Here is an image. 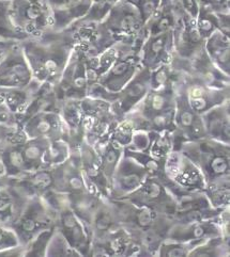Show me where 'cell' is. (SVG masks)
<instances>
[{"instance_id": "obj_33", "label": "cell", "mask_w": 230, "mask_h": 257, "mask_svg": "<svg viewBox=\"0 0 230 257\" xmlns=\"http://www.w3.org/2000/svg\"><path fill=\"white\" fill-rule=\"evenodd\" d=\"M180 14L178 13L173 0H162L156 14L144 25V32L148 34H158L175 29Z\"/></svg>"}, {"instance_id": "obj_32", "label": "cell", "mask_w": 230, "mask_h": 257, "mask_svg": "<svg viewBox=\"0 0 230 257\" xmlns=\"http://www.w3.org/2000/svg\"><path fill=\"white\" fill-rule=\"evenodd\" d=\"M204 49L211 61L230 76V36L216 30L204 42Z\"/></svg>"}, {"instance_id": "obj_49", "label": "cell", "mask_w": 230, "mask_h": 257, "mask_svg": "<svg viewBox=\"0 0 230 257\" xmlns=\"http://www.w3.org/2000/svg\"><path fill=\"white\" fill-rule=\"evenodd\" d=\"M20 245L19 238L14 230L0 223V253Z\"/></svg>"}, {"instance_id": "obj_17", "label": "cell", "mask_w": 230, "mask_h": 257, "mask_svg": "<svg viewBox=\"0 0 230 257\" xmlns=\"http://www.w3.org/2000/svg\"><path fill=\"white\" fill-rule=\"evenodd\" d=\"M19 127L27 138H44L49 141H66V126L59 111L56 110L39 111V112L25 119Z\"/></svg>"}, {"instance_id": "obj_7", "label": "cell", "mask_w": 230, "mask_h": 257, "mask_svg": "<svg viewBox=\"0 0 230 257\" xmlns=\"http://www.w3.org/2000/svg\"><path fill=\"white\" fill-rule=\"evenodd\" d=\"M10 19L26 39L53 30L48 0H10Z\"/></svg>"}, {"instance_id": "obj_27", "label": "cell", "mask_w": 230, "mask_h": 257, "mask_svg": "<svg viewBox=\"0 0 230 257\" xmlns=\"http://www.w3.org/2000/svg\"><path fill=\"white\" fill-rule=\"evenodd\" d=\"M48 5L52 13L53 30L61 31L70 28L88 13L91 0H48Z\"/></svg>"}, {"instance_id": "obj_1", "label": "cell", "mask_w": 230, "mask_h": 257, "mask_svg": "<svg viewBox=\"0 0 230 257\" xmlns=\"http://www.w3.org/2000/svg\"><path fill=\"white\" fill-rule=\"evenodd\" d=\"M33 79L40 83L57 84L76 45L72 28L50 30L40 37L20 41Z\"/></svg>"}, {"instance_id": "obj_51", "label": "cell", "mask_w": 230, "mask_h": 257, "mask_svg": "<svg viewBox=\"0 0 230 257\" xmlns=\"http://www.w3.org/2000/svg\"><path fill=\"white\" fill-rule=\"evenodd\" d=\"M200 5L214 13H230V0H200Z\"/></svg>"}, {"instance_id": "obj_12", "label": "cell", "mask_w": 230, "mask_h": 257, "mask_svg": "<svg viewBox=\"0 0 230 257\" xmlns=\"http://www.w3.org/2000/svg\"><path fill=\"white\" fill-rule=\"evenodd\" d=\"M170 64L176 71L206 83L210 87L218 89L230 88V76L221 72L211 61L204 47L190 60L180 59L173 55Z\"/></svg>"}, {"instance_id": "obj_41", "label": "cell", "mask_w": 230, "mask_h": 257, "mask_svg": "<svg viewBox=\"0 0 230 257\" xmlns=\"http://www.w3.org/2000/svg\"><path fill=\"white\" fill-rule=\"evenodd\" d=\"M123 153L127 156H131L136 161L140 164L144 169L148 171V174L151 176L161 177L164 173L165 160L157 159L151 156L148 152H138L132 151L123 148Z\"/></svg>"}, {"instance_id": "obj_5", "label": "cell", "mask_w": 230, "mask_h": 257, "mask_svg": "<svg viewBox=\"0 0 230 257\" xmlns=\"http://www.w3.org/2000/svg\"><path fill=\"white\" fill-rule=\"evenodd\" d=\"M176 200L192 192L203 190L206 181L198 167L180 151H172L165 159L164 173L159 177Z\"/></svg>"}, {"instance_id": "obj_21", "label": "cell", "mask_w": 230, "mask_h": 257, "mask_svg": "<svg viewBox=\"0 0 230 257\" xmlns=\"http://www.w3.org/2000/svg\"><path fill=\"white\" fill-rule=\"evenodd\" d=\"M183 83L190 105L199 115L230 99V88L218 89L210 87L185 75L183 76Z\"/></svg>"}, {"instance_id": "obj_8", "label": "cell", "mask_w": 230, "mask_h": 257, "mask_svg": "<svg viewBox=\"0 0 230 257\" xmlns=\"http://www.w3.org/2000/svg\"><path fill=\"white\" fill-rule=\"evenodd\" d=\"M101 24L118 42L141 44L147 37L138 10L129 0H119Z\"/></svg>"}, {"instance_id": "obj_34", "label": "cell", "mask_w": 230, "mask_h": 257, "mask_svg": "<svg viewBox=\"0 0 230 257\" xmlns=\"http://www.w3.org/2000/svg\"><path fill=\"white\" fill-rule=\"evenodd\" d=\"M93 147H95L98 153L102 172H103L110 186L115 169L118 162L120 161L121 157L123 156V148L110 138L99 142L98 144L93 145Z\"/></svg>"}, {"instance_id": "obj_4", "label": "cell", "mask_w": 230, "mask_h": 257, "mask_svg": "<svg viewBox=\"0 0 230 257\" xmlns=\"http://www.w3.org/2000/svg\"><path fill=\"white\" fill-rule=\"evenodd\" d=\"M179 151L198 167L206 185L230 177V144L207 137L196 141H185Z\"/></svg>"}, {"instance_id": "obj_14", "label": "cell", "mask_w": 230, "mask_h": 257, "mask_svg": "<svg viewBox=\"0 0 230 257\" xmlns=\"http://www.w3.org/2000/svg\"><path fill=\"white\" fill-rule=\"evenodd\" d=\"M54 91L59 100L83 99L87 96L88 81L83 50L74 47L60 79L54 85Z\"/></svg>"}, {"instance_id": "obj_28", "label": "cell", "mask_w": 230, "mask_h": 257, "mask_svg": "<svg viewBox=\"0 0 230 257\" xmlns=\"http://www.w3.org/2000/svg\"><path fill=\"white\" fill-rule=\"evenodd\" d=\"M82 100V99H81ZM80 99H62L59 105L60 113L67 130L66 142L71 152L78 151L85 140L84 113Z\"/></svg>"}, {"instance_id": "obj_16", "label": "cell", "mask_w": 230, "mask_h": 257, "mask_svg": "<svg viewBox=\"0 0 230 257\" xmlns=\"http://www.w3.org/2000/svg\"><path fill=\"white\" fill-rule=\"evenodd\" d=\"M148 175L146 169L134 158L123 153L110 182L109 199L120 200L125 198L137 189Z\"/></svg>"}, {"instance_id": "obj_37", "label": "cell", "mask_w": 230, "mask_h": 257, "mask_svg": "<svg viewBox=\"0 0 230 257\" xmlns=\"http://www.w3.org/2000/svg\"><path fill=\"white\" fill-rule=\"evenodd\" d=\"M183 78V74L176 71L170 63L162 64L150 71V89L158 90L166 87H175Z\"/></svg>"}, {"instance_id": "obj_24", "label": "cell", "mask_w": 230, "mask_h": 257, "mask_svg": "<svg viewBox=\"0 0 230 257\" xmlns=\"http://www.w3.org/2000/svg\"><path fill=\"white\" fill-rule=\"evenodd\" d=\"M218 217L202 221L185 222V223L174 222V224L168 229L166 239L180 242H193L197 245L211 237L221 236Z\"/></svg>"}, {"instance_id": "obj_40", "label": "cell", "mask_w": 230, "mask_h": 257, "mask_svg": "<svg viewBox=\"0 0 230 257\" xmlns=\"http://www.w3.org/2000/svg\"><path fill=\"white\" fill-rule=\"evenodd\" d=\"M174 151V139L172 132H152V139L148 153L157 159L165 160L169 153Z\"/></svg>"}, {"instance_id": "obj_39", "label": "cell", "mask_w": 230, "mask_h": 257, "mask_svg": "<svg viewBox=\"0 0 230 257\" xmlns=\"http://www.w3.org/2000/svg\"><path fill=\"white\" fill-rule=\"evenodd\" d=\"M71 149L65 140L49 141L44 153V167H55L70 158Z\"/></svg>"}, {"instance_id": "obj_47", "label": "cell", "mask_w": 230, "mask_h": 257, "mask_svg": "<svg viewBox=\"0 0 230 257\" xmlns=\"http://www.w3.org/2000/svg\"><path fill=\"white\" fill-rule=\"evenodd\" d=\"M129 2H131L137 9L143 25H146L158 11L162 0H129Z\"/></svg>"}, {"instance_id": "obj_13", "label": "cell", "mask_w": 230, "mask_h": 257, "mask_svg": "<svg viewBox=\"0 0 230 257\" xmlns=\"http://www.w3.org/2000/svg\"><path fill=\"white\" fill-rule=\"evenodd\" d=\"M123 200L135 204L136 206L147 207L162 215L172 217L177 207V200L174 194L159 177L151 175H148L137 189L126 195Z\"/></svg>"}, {"instance_id": "obj_42", "label": "cell", "mask_w": 230, "mask_h": 257, "mask_svg": "<svg viewBox=\"0 0 230 257\" xmlns=\"http://www.w3.org/2000/svg\"><path fill=\"white\" fill-rule=\"evenodd\" d=\"M45 256H82L67 242L65 237L56 226L48 241Z\"/></svg>"}, {"instance_id": "obj_18", "label": "cell", "mask_w": 230, "mask_h": 257, "mask_svg": "<svg viewBox=\"0 0 230 257\" xmlns=\"http://www.w3.org/2000/svg\"><path fill=\"white\" fill-rule=\"evenodd\" d=\"M31 196L12 177H0V223L12 228Z\"/></svg>"}, {"instance_id": "obj_2", "label": "cell", "mask_w": 230, "mask_h": 257, "mask_svg": "<svg viewBox=\"0 0 230 257\" xmlns=\"http://www.w3.org/2000/svg\"><path fill=\"white\" fill-rule=\"evenodd\" d=\"M119 225L142 250L143 256H156L161 243L174 224L172 216L162 215L147 207L136 206L126 200H112Z\"/></svg>"}, {"instance_id": "obj_55", "label": "cell", "mask_w": 230, "mask_h": 257, "mask_svg": "<svg viewBox=\"0 0 230 257\" xmlns=\"http://www.w3.org/2000/svg\"><path fill=\"white\" fill-rule=\"evenodd\" d=\"M0 2H2V0H0Z\"/></svg>"}, {"instance_id": "obj_9", "label": "cell", "mask_w": 230, "mask_h": 257, "mask_svg": "<svg viewBox=\"0 0 230 257\" xmlns=\"http://www.w3.org/2000/svg\"><path fill=\"white\" fill-rule=\"evenodd\" d=\"M56 210L43 196L30 198L20 219L12 227L20 244L26 246L39 234L53 228L56 224Z\"/></svg>"}, {"instance_id": "obj_6", "label": "cell", "mask_w": 230, "mask_h": 257, "mask_svg": "<svg viewBox=\"0 0 230 257\" xmlns=\"http://www.w3.org/2000/svg\"><path fill=\"white\" fill-rule=\"evenodd\" d=\"M43 198L56 210L55 226L62 233L67 242L82 256H89L91 241L88 230L71 208L66 194L50 190Z\"/></svg>"}, {"instance_id": "obj_29", "label": "cell", "mask_w": 230, "mask_h": 257, "mask_svg": "<svg viewBox=\"0 0 230 257\" xmlns=\"http://www.w3.org/2000/svg\"><path fill=\"white\" fill-rule=\"evenodd\" d=\"M119 226L120 225L117 221L112 201L105 196H101L92 213L88 227L91 243L102 240Z\"/></svg>"}, {"instance_id": "obj_54", "label": "cell", "mask_w": 230, "mask_h": 257, "mask_svg": "<svg viewBox=\"0 0 230 257\" xmlns=\"http://www.w3.org/2000/svg\"><path fill=\"white\" fill-rule=\"evenodd\" d=\"M18 126H9V125H5L0 123V143L6 138V137L9 136L10 134H12Z\"/></svg>"}, {"instance_id": "obj_31", "label": "cell", "mask_w": 230, "mask_h": 257, "mask_svg": "<svg viewBox=\"0 0 230 257\" xmlns=\"http://www.w3.org/2000/svg\"><path fill=\"white\" fill-rule=\"evenodd\" d=\"M41 84L42 83L33 79L31 83L24 88H0V96L7 108L16 116L18 126L19 121L30 106Z\"/></svg>"}, {"instance_id": "obj_46", "label": "cell", "mask_w": 230, "mask_h": 257, "mask_svg": "<svg viewBox=\"0 0 230 257\" xmlns=\"http://www.w3.org/2000/svg\"><path fill=\"white\" fill-rule=\"evenodd\" d=\"M196 246L193 242H180L175 240H165L161 243L156 253L157 257H187L189 253Z\"/></svg>"}, {"instance_id": "obj_15", "label": "cell", "mask_w": 230, "mask_h": 257, "mask_svg": "<svg viewBox=\"0 0 230 257\" xmlns=\"http://www.w3.org/2000/svg\"><path fill=\"white\" fill-rule=\"evenodd\" d=\"M140 45L125 44L120 55L97 83L112 93L120 91L141 67L139 62Z\"/></svg>"}, {"instance_id": "obj_19", "label": "cell", "mask_w": 230, "mask_h": 257, "mask_svg": "<svg viewBox=\"0 0 230 257\" xmlns=\"http://www.w3.org/2000/svg\"><path fill=\"white\" fill-rule=\"evenodd\" d=\"M33 80L20 41L0 62V88H24Z\"/></svg>"}, {"instance_id": "obj_11", "label": "cell", "mask_w": 230, "mask_h": 257, "mask_svg": "<svg viewBox=\"0 0 230 257\" xmlns=\"http://www.w3.org/2000/svg\"><path fill=\"white\" fill-rule=\"evenodd\" d=\"M81 106L84 113L85 139L92 145L108 139L119 121L110 102L86 96L81 100Z\"/></svg>"}, {"instance_id": "obj_36", "label": "cell", "mask_w": 230, "mask_h": 257, "mask_svg": "<svg viewBox=\"0 0 230 257\" xmlns=\"http://www.w3.org/2000/svg\"><path fill=\"white\" fill-rule=\"evenodd\" d=\"M228 257L230 256V241L221 236L211 237L194 246L187 257Z\"/></svg>"}, {"instance_id": "obj_10", "label": "cell", "mask_w": 230, "mask_h": 257, "mask_svg": "<svg viewBox=\"0 0 230 257\" xmlns=\"http://www.w3.org/2000/svg\"><path fill=\"white\" fill-rule=\"evenodd\" d=\"M174 122L175 130L172 132L174 151H179L181 144L185 141H196L208 137L201 115L195 112L187 99L183 78L176 84Z\"/></svg>"}, {"instance_id": "obj_53", "label": "cell", "mask_w": 230, "mask_h": 257, "mask_svg": "<svg viewBox=\"0 0 230 257\" xmlns=\"http://www.w3.org/2000/svg\"><path fill=\"white\" fill-rule=\"evenodd\" d=\"M19 41L0 38V62H2V60L6 57L8 51H9Z\"/></svg>"}, {"instance_id": "obj_25", "label": "cell", "mask_w": 230, "mask_h": 257, "mask_svg": "<svg viewBox=\"0 0 230 257\" xmlns=\"http://www.w3.org/2000/svg\"><path fill=\"white\" fill-rule=\"evenodd\" d=\"M79 164L82 173L90 189L109 199V183L101 170L98 153L86 139L79 148Z\"/></svg>"}, {"instance_id": "obj_52", "label": "cell", "mask_w": 230, "mask_h": 257, "mask_svg": "<svg viewBox=\"0 0 230 257\" xmlns=\"http://www.w3.org/2000/svg\"><path fill=\"white\" fill-rule=\"evenodd\" d=\"M218 30L230 36V13H216Z\"/></svg>"}, {"instance_id": "obj_35", "label": "cell", "mask_w": 230, "mask_h": 257, "mask_svg": "<svg viewBox=\"0 0 230 257\" xmlns=\"http://www.w3.org/2000/svg\"><path fill=\"white\" fill-rule=\"evenodd\" d=\"M49 140L44 138H27L22 144V153L26 173L44 168V153Z\"/></svg>"}, {"instance_id": "obj_44", "label": "cell", "mask_w": 230, "mask_h": 257, "mask_svg": "<svg viewBox=\"0 0 230 257\" xmlns=\"http://www.w3.org/2000/svg\"><path fill=\"white\" fill-rule=\"evenodd\" d=\"M196 28H197L200 37L206 41L213 32L218 30L216 13L211 11L207 7L201 6L199 8V12L197 17L195 19Z\"/></svg>"}, {"instance_id": "obj_48", "label": "cell", "mask_w": 230, "mask_h": 257, "mask_svg": "<svg viewBox=\"0 0 230 257\" xmlns=\"http://www.w3.org/2000/svg\"><path fill=\"white\" fill-rule=\"evenodd\" d=\"M151 139H152V132L135 131L130 145L125 147V149H129L132 151H138V152H148L150 148Z\"/></svg>"}, {"instance_id": "obj_30", "label": "cell", "mask_w": 230, "mask_h": 257, "mask_svg": "<svg viewBox=\"0 0 230 257\" xmlns=\"http://www.w3.org/2000/svg\"><path fill=\"white\" fill-rule=\"evenodd\" d=\"M207 136L225 144H230V99L201 114Z\"/></svg>"}, {"instance_id": "obj_50", "label": "cell", "mask_w": 230, "mask_h": 257, "mask_svg": "<svg viewBox=\"0 0 230 257\" xmlns=\"http://www.w3.org/2000/svg\"><path fill=\"white\" fill-rule=\"evenodd\" d=\"M173 3L180 14L189 15L192 19H196L199 12L200 0H173Z\"/></svg>"}, {"instance_id": "obj_38", "label": "cell", "mask_w": 230, "mask_h": 257, "mask_svg": "<svg viewBox=\"0 0 230 257\" xmlns=\"http://www.w3.org/2000/svg\"><path fill=\"white\" fill-rule=\"evenodd\" d=\"M213 207L224 209L230 206V177L209 183L203 189Z\"/></svg>"}, {"instance_id": "obj_45", "label": "cell", "mask_w": 230, "mask_h": 257, "mask_svg": "<svg viewBox=\"0 0 230 257\" xmlns=\"http://www.w3.org/2000/svg\"><path fill=\"white\" fill-rule=\"evenodd\" d=\"M135 131L133 121L129 116L125 115L117 122L113 132L109 135V138L119 145H121L122 148H125L127 145H130Z\"/></svg>"}, {"instance_id": "obj_20", "label": "cell", "mask_w": 230, "mask_h": 257, "mask_svg": "<svg viewBox=\"0 0 230 257\" xmlns=\"http://www.w3.org/2000/svg\"><path fill=\"white\" fill-rule=\"evenodd\" d=\"M150 91V70L140 67L133 78L115 94L112 110L118 119H121L138 105Z\"/></svg>"}, {"instance_id": "obj_26", "label": "cell", "mask_w": 230, "mask_h": 257, "mask_svg": "<svg viewBox=\"0 0 230 257\" xmlns=\"http://www.w3.org/2000/svg\"><path fill=\"white\" fill-rule=\"evenodd\" d=\"M173 33L174 56L178 58L190 60L204 47L206 41L198 33L195 20L189 15L180 14Z\"/></svg>"}, {"instance_id": "obj_3", "label": "cell", "mask_w": 230, "mask_h": 257, "mask_svg": "<svg viewBox=\"0 0 230 257\" xmlns=\"http://www.w3.org/2000/svg\"><path fill=\"white\" fill-rule=\"evenodd\" d=\"M176 85L147 93L138 105H136L126 116H129L136 131L173 132L175 130Z\"/></svg>"}, {"instance_id": "obj_43", "label": "cell", "mask_w": 230, "mask_h": 257, "mask_svg": "<svg viewBox=\"0 0 230 257\" xmlns=\"http://www.w3.org/2000/svg\"><path fill=\"white\" fill-rule=\"evenodd\" d=\"M0 38L15 41H23V34L14 27L10 19V0L0 2Z\"/></svg>"}, {"instance_id": "obj_22", "label": "cell", "mask_w": 230, "mask_h": 257, "mask_svg": "<svg viewBox=\"0 0 230 257\" xmlns=\"http://www.w3.org/2000/svg\"><path fill=\"white\" fill-rule=\"evenodd\" d=\"M223 209L212 206L203 190L192 191L177 200V207L173 215L174 222H195L214 219Z\"/></svg>"}, {"instance_id": "obj_23", "label": "cell", "mask_w": 230, "mask_h": 257, "mask_svg": "<svg viewBox=\"0 0 230 257\" xmlns=\"http://www.w3.org/2000/svg\"><path fill=\"white\" fill-rule=\"evenodd\" d=\"M173 55V30L158 34H148L139 47L140 66L152 71L162 64L170 63Z\"/></svg>"}]
</instances>
